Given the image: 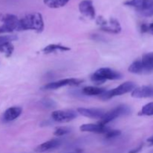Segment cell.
Instances as JSON below:
<instances>
[{
    "mask_svg": "<svg viewBox=\"0 0 153 153\" xmlns=\"http://www.w3.org/2000/svg\"><path fill=\"white\" fill-rule=\"evenodd\" d=\"M128 71L134 74H146L153 71V52L144 54L135 60L129 66Z\"/></svg>",
    "mask_w": 153,
    "mask_h": 153,
    "instance_id": "2",
    "label": "cell"
},
{
    "mask_svg": "<svg viewBox=\"0 0 153 153\" xmlns=\"http://www.w3.org/2000/svg\"><path fill=\"white\" fill-rule=\"evenodd\" d=\"M17 19V16L13 14H10V13H4V14L0 15V20L2 22H10V21L16 20Z\"/></svg>",
    "mask_w": 153,
    "mask_h": 153,
    "instance_id": "24",
    "label": "cell"
},
{
    "mask_svg": "<svg viewBox=\"0 0 153 153\" xmlns=\"http://www.w3.org/2000/svg\"><path fill=\"white\" fill-rule=\"evenodd\" d=\"M147 32L153 35V22L149 25H147Z\"/></svg>",
    "mask_w": 153,
    "mask_h": 153,
    "instance_id": "28",
    "label": "cell"
},
{
    "mask_svg": "<svg viewBox=\"0 0 153 153\" xmlns=\"http://www.w3.org/2000/svg\"><path fill=\"white\" fill-rule=\"evenodd\" d=\"M82 82V80L76 79H65L56 82H50L42 87V90H56L64 86H74L78 85Z\"/></svg>",
    "mask_w": 153,
    "mask_h": 153,
    "instance_id": "9",
    "label": "cell"
},
{
    "mask_svg": "<svg viewBox=\"0 0 153 153\" xmlns=\"http://www.w3.org/2000/svg\"><path fill=\"white\" fill-rule=\"evenodd\" d=\"M40 103H41L43 107L49 109L53 108H55V106H56V102H55L54 100L49 98H45L43 99V100H42L41 101H40Z\"/></svg>",
    "mask_w": 153,
    "mask_h": 153,
    "instance_id": "22",
    "label": "cell"
},
{
    "mask_svg": "<svg viewBox=\"0 0 153 153\" xmlns=\"http://www.w3.org/2000/svg\"><path fill=\"white\" fill-rule=\"evenodd\" d=\"M44 28L43 16L40 13H33L25 15L22 19H19L17 31L34 30L37 33L43 31Z\"/></svg>",
    "mask_w": 153,
    "mask_h": 153,
    "instance_id": "1",
    "label": "cell"
},
{
    "mask_svg": "<svg viewBox=\"0 0 153 153\" xmlns=\"http://www.w3.org/2000/svg\"><path fill=\"white\" fill-rule=\"evenodd\" d=\"M78 113L86 117L91 119L101 120L105 114V111L102 109L100 108H79L77 109Z\"/></svg>",
    "mask_w": 153,
    "mask_h": 153,
    "instance_id": "11",
    "label": "cell"
},
{
    "mask_svg": "<svg viewBox=\"0 0 153 153\" xmlns=\"http://www.w3.org/2000/svg\"><path fill=\"white\" fill-rule=\"evenodd\" d=\"M124 4L134 7L143 16H153V0H126Z\"/></svg>",
    "mask_w": 153,
    "mask_h": 153,
    "instance_id": "4",
    "label": "cell"
},
{
    "mask_svg": "<svg viewBox=\"0 0 153 153\" xmlns=\"http://www.w3.org/2000/svg\"><path fill=\"white\" fill-rule=\"evenodd\" d=\"M79 9L83 16L91 19H95L96 10L92 0H82L79 4Z\"/></svg>",
    "mask_w": 153,
    "mask_h": 153,
    "instance_id": "10",
    "label": "cell"
},
{
    "mask_svg": "<svg viewBox=\"0 0 153 153\" xmlns=\"http://www.w3.org/2000/svg\"><path fill=\"white\" fill-rule=\"evenodd\" d=\"M131 97L137 99L153 97V86H141L136 88L131 92Z\"/></svg>",
    "mask_w": 153,
    "mask_h": 153,
    "instance_id": "13",
    "label": "cell"
},
{
    "mask_svg": "<svg viewBox=\"0 0 153 153\" xmlns=\"http://www.w3.org/2000/svg\"><path fill=\"white\" fill-rule=\"evenodd\" d=\"M61 144V141L60 140H58V139H52V140H48V141L44 142V143L37 146L34 149V151L37 153H43L55 149V148L58 147Z\"/></svg>",
    "mask_w": 153,
    "mask_h": 153,
    "instance_id": "14",
    "label": "cell"
},
{
    "mask_svg": "<svg viewBox=\"0 0 153 153\" xmlns=\"http://www.w3.org/2000/svg\"><path fill=\"white\" fill-rule=\"evenodd\" d=\"M110 128L102 124H83L80 126V130L84 132H93L97 134H105Z\"/></svg>",
    "mask_w": 153,
    "mask_h": 153,
    "instance_id": "12",
    "label": "cell"
},
{
    "mask_svg": "<svg viewBox=\"0 0 153 153\" xmlns=\"http://www.w3.org/2000/svg\"><path fill=\"white\" fill-rule=\"evenodd\" d=\"M130 113H131V109L128 106L124 105H119L113 108L112 110L109 111L108 112H105L103 117L101 120H100V122L98 123L106 126L108 123L114 120L117 117L128 115Z\"/></svg>",
    "mask_w": 153,
    "mask_h": 153,
    "instance_id": "5",
    "label": "cell"
},
{
    "mask_svg": "<svg viewBox=\"0 0 153 153\" xmlns=\"http://www.w3.org/2000/svg\"><path fill=\"white\" fill-rule=\"evenodd\" d=\"M71 131V129L68 127H58L55 129V132H54V135L57 136V137H61V136H64L65 134H68Z\"/></svg>",
    "mask_w": 153,
    "mask_h": 153,
    "instance_id": "23",
    "label": "cell"
},
{
    "mask_svg": "<svg viewBox=\"0 0 153 153\" xmlns=\"http://www.w3.org/2000/svg\"><path fill=\"white\" fill-rule=\"evenodd\" d=\"M51 117L55 122L68 123L77 117V113L73 110H58L52 112Z\"/></svg>",
    "mask_w": 153,
    "mask_h": 153,
    "instance_id": "8",
    "label": "cell"
},
{
    "mask_svg": "<svg viewBox=\"0 0 153 153\" xmlns=\"http://www.w3.org/2000/svg\"><path fill=\"white\" fill-rule=\"evenodd\" d=\"M69 153H80V152H69Z\"/></svg>",
    "mask_w": 153,
    "mask_h": 153,
    "instance_id": "30",
    "label": "cell"
},
{
    "mask_svg": "<svg viewBox=\"0 0 153 153\" xmlns=\"http://www.w3.org/2000/svg\"><path fill=\"white\" fill-rule=\"evenodd\" d=\"M139 116H153V102L145 105L138 113Z\"/></svg>",
    "mask_w": 153,
    "mask_h": 153,
    "instance_id": "21",
    "label": "cell"
},
{
    "mask_svg": "<svg viewBox=\"0 0 153 153\" xmlns=\"http://www.w3.org/2000/svg\"><path fill=\"white\" fill-rule=\"evenodd\" d=\"M97 23L100 25L101 30L111 34H119L121 31V26L117 19L111 18L109 20L105 19L103 16H98Z\"/></svg>",
    "mask_w": 153,
    "mask_h": 153,
    "instance_id": "7",
    "label": "cell"
},
{
    "mask_svg": "<svg viewBox=\"0 0 153 153\" xmlns=\"http://www.w3.org/2000/svg\"><path fill=\"white\" fill-rule=\"evenodd\" d=\"M18 22H19V19L10 21V22H3L2 25L0 26V34L10 33L13 31H17Z\"/></svg>",
    "mask_w": 153,
    "mask_h": 153,
    "instance_id": "16",
    "label": "cell"
},
{
    "mask_svg": "<svg viewBox=\"0 0 153 153\" xmlns=\"http://www.w3.org/2000/svg\"><path fill=\"white\" fill-rule=\"evenodd\" d=\"M106 90L105 88H97V87L94 86H88L85 87L82 89V93L85 95L88 96H97L102 95L103 93H105Z\"/></svg>",
    "mask_w": 153,
    "mask_h": 153,
    "instance_id": "18",
    "label": "cell"
},
{
    "mask_svg": "<svg viewBox=\"0 0 153 153\" xmlns=\"http://www.w3.org/2000/svg\"><path fill=\"white\" fill-rule=\"evenodd\" d=\"M70 0H43V3L50 8H59L65 6Z\"/></svg>",
    "mask_w": 153,
    "mask_h": 153,
    "instance_id": "19",
    "label": "cell"
},
{
    "mask_svg": "<svg viewBox=\"0 0 153 153\" xmlns=\"http://www.w3.org/2000/svg\"><path fill=\"white\" fill-rule=\"evenodd\" d=\"M120 134H121V131H120V130L109 129L108 131L105 134V138L107 139H111V138H114V137H118V136H120Z\"/></svg>",
    "mask_w": 153,
    "mask_h": 153,
    "instance_id": "26",
    "label": "cell"
},
{
    "mask_svg": "<svg viewBox=\"0 0 153 153\" xmlns=\"http://www.w3.org/2000/svg\"><path fill=\"white\" fill-rule=\"evenodd\" d=\"M122 78V74L119 72L108 67H103L94 72L91 79L93 82L97 85H100L107 80H119Z\"/></svg>",
    "mask_w": 153,
    "mask_h": 153,
    "instance_id": "3",
    "label": "cell"
},
{
    "mask_svg": "<svg viewBox=\"0 0 153 153\" xmlns=\"http://www.w3.org/2000/svg\"><path fill=\"white\" fill-rule=\"evenodd\" d=\"M142 148H143V143H142V144H140L139 146H137V148H135V149L131 150L128 153H138L140 150H141Z\"/></svg>",
    "mask_w": 153,
    "mask_h": 153,
    "instance_id": "27",
    "label": "cell"
},
{
    "mask_svg": "<svg viewBox=\"0 0 153 153\" xmlns=\"http://www.w3.org/2000/svg\"><path fill=\"white\" fill-rule=\"evenodd\" d=\"M13 49H14V48H13L11 42L3 43L2 45L0 46V52L4 53L6 55V57H10L13 53Z\"/></svg>",
    "mask_w": 153,
    "mask_h": 153,
    "instance_id": "20",
    "label": "cell"
},
{
    "mask_svg": "<svg viewBox=\"0 0 153 153\" xmlns=\"http://www.w3.org/2000/svg\"><path fill=\"white\" fill-rule=\"evenodd\" d=\"M147 141L149 142V143H152L153 144V136H152V137H150L149 138L147 139Z\"/></svg>",
    "mask_w": 153,
    "mask_h": 153,
    "instance_id": "29",
    "label": "cell"
},
{
    "mask_svg": "<svg viewBox=\"0 0 153 153\" xmlns=\"http://www.w3.org/2000/svg\"><path fill=\"white\" fill-rule=\"evenodd\" d=\"M17 40L16 35H0V46L7 42H12Z\"/></svg>",
    "mask_w": 153,
    "mask_h": 153,
    "instance_id": "25",
    "label": "cell"
},
{
    "mask_svg": "<svg viewBox=\"0 0 153 153\" xmlns=\"http://www.w3.org/2000/svg\"><path fill=\"white\" fill-rule=\"evenodd\" d=\"M22 108L20 107L13 106V107L9 108L3 114V121L6 123H8L14 120H16V118H18L20 116L21 113H22Z\"/></svg>",
    "mask_w": 153,
    "mask_h": 153,
    "instance_id": "15",
    "label": "cell"
},
{
    "mask_svg": "<svg viewBox=\"0 0 153 153\" xmlns=\"http://www.w3.org/2000/svg\"><path fill=\"white\" fill-rule=\"evenodd\" d=\"M70 50V47L62 46L60 44H50L46 46V47L42 49V52L45 54L53 53V52H57V51H61V52H65V51Z\"/></svg>",
    "mask_w": 153,
    "mask_h": 153,
    "instance_id": "17",
    "label": "cell"
},
{
    "mask_svg": "<svg viewBox=\"0 0 153 153\" xmlns=\"http://www.w3.org/2000/svg\"><path fill=\"white\" fill-rule=\"evenodd\" d=\"M136 88V85L134 82H126L123 84L118 86L117 88L112 89L111 91H106L100 95V99L102 100H108L113 97H117V96L123 95V94L129 93Z\"/></svg>",
    "mask_w": 153,
    "mask_h": 153,
    "instance_id": "6",
    "label": "cell"
}]
</instances>
